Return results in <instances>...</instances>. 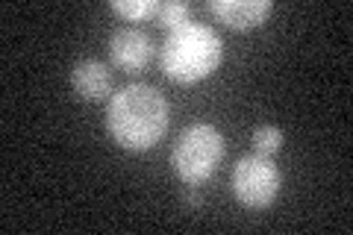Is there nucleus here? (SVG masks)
<instances>
[{
	"mask_svg": "<svg viewBox=\"0 0 353 235\" xmlns=\"http://www.w3.org/2000/svg\"><path fill=\"white\" fill-rule=\"evenodd\" d=\"M106 130L124 150H148L168 130V100L157 85L130 83L109 100Z\"/></svg>",
	"mask_w": 353,
	"mask_h": 235,
	"instance_id": "nucleus-1",
	"label": "nucleus"
},
{
	"mask_svg": "<svg viewBox=\"0 0 353 235\" xmlns=\"http://www.w3.org/2000/svg\"><path fill=\"white\" fill-rule=\"evenodd\" d=\"M159 59H162V71L168 80L180 85H192V83L206 80L221 65L224 44H221L218 32L212 27L189 21V24L168 32Z\"/></svg>",
	"mask_w": 353,
	"mask_h": 235,
	"instance_id": "nucleus-2",
	"label": "nucleus"
},
{
	"mask_svg": "<svg viewBox=\"0 0 353 235\" xmlns=\"http://www.w3.org/2000/svg\"><path fill=\"white\" fill-rule=\"evenodd\" d=\"M224 136L212 124H192L185 127L171 150V165L176 176L189 185H201L215 174V167L224 159Z\"/></svg>",
	"mask_w": 353,
	"mask_h": 235,
	"instance_id": "nucleus-3",
	"label": "nucleus"
},
{
	"mask_svg": "<svg viewBox=\"0 0 353 235\" xmlns=\"http://www.w3.org/2000/svg\"><path fill=\"white\" fill-rule=\"evenodd\" d=\"M280 171L271 162V156H241L233 167V194L241 206L248 209H265L271 206L280 194Z\"/></svg>",
	"mask_w": 353,
	"mask_h": 235,
	"instance_id": "nucleus-4",
	"label": "nucleus"
},
{
	"mask_svg": "<svg viewBox=\"0 0 353 235\" xmlns=\"http://www.w3.org/2000/svg\"><path fill=\"white\" fill-rule=\"evenodd\" d=\"M109 56L118 68L124 71H141L148 68V62L153 59V39L150 32L139 27H121L109 36Z\"/></svg>",
	"mask_w": 353,
	"mask_h": 235,
	"instance_id": "nucleus-5",
	"label": "nucleus"
},
{
	"mask_svg": "<svg viewBox=\"0 0 353 235\" xmlns=\"http://www.w3.org/2000/svg\"><path fill=\"white\" fill-rule=\"evenodd\" d=\"M209 9L230 30H250L274 12V3L271 0H212Z\"/></svg>",
	"mask_w": 353,
	"mask_h": 235,
	"instance_id": "nucleus-6",
	"label": "nucleus"
},
{
	"mask_svg": "<svg viewBox=\"0 0 353 235\" xmlns=\"http://www.w3.org/2000/svg\"><path fill=\"white\" fill-rule=\"evenodd\" d=\"M74 94L83 100H101L112 92V68L101 59H83L71 71Z\"/></svg>",
	"mask_w": 353,
	"mask_h": 235,
	"instance_id": "nucleus-7",
	"label": "nucleus"
},
{
	"mask_svg": "<svg viewBox=\"0 0 353 235\" xmlns=\"http://www.w3.org/2000/svg\"><path fill=\"white\" fill-rule=\"evenodd\" d=\"M112 12L127 21H148L159 12V0H112Z\"/></svg>",
	"mask_w": 353,
	"mask_h": 235,
	"instance_id": "nucleus-8",
	"label": "nucleus"
},
{
	"mask_svg": "<svg viewBox=\"0 0 353 235\" xmlns=\"http://www.w3.org/2000/svg\"><path fill=\"white\" fill-rule=\"evenodd\" d=\"M157 21H159L162 27L176 30V27H183V24H189V21H192V6H189V3H183V0H171V3H159Z\"/></svg>",
	"mask_w": 353,
	"mask_h": 235,
	"instance_id": "nucleus-9",
	"label": "nucleus"
},
{
	"mask_svg": "<svg viewBox=\"0 0 353 235\" xmlns=\"http://www.w3.org/2000/svg\"><path fill=\"white\" fill-rule=\"evenodd\" d=\"M253 150H256L259 156H274L280 147H283V132L277 127H271V124H265V127H256L253 130Z\"/></svg>",
	"mask_w": 353,
	"mask_h": 235,
	"instance_id": "nucleus-10",
	"label": "nucleus"
}]
</instances>
